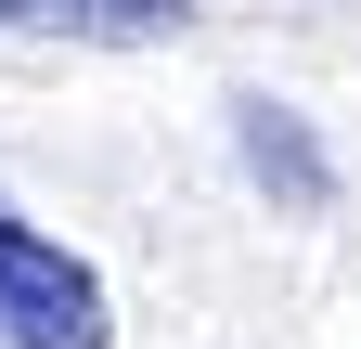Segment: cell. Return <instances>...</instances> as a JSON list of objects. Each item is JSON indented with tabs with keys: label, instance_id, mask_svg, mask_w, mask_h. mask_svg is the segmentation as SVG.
I'll use <instances>...</instances> for the list:
<instances>
[{
	"label": "cell",
	"instance_id": "3957f363",
	"mask_svg": "<svg viewBox=\"0 0 361 349\" xmlns=\"http://www.w3.org/2000/svg\"><path fill=\"white\" fill-rule=\"evenodd\" d=\"M194 0H0V39H180Z\"/></svg>",
	"mask_w": 361,
	"mask_h": 349
},
{
	"label": "cell",
	"instance_id": "7a4b0ae2",
	"mask_svg": "<svg viewBox=\"0 0 361 349\" xmlns=\"http://www.w3.org/2000/svg\"><path fill=\"white\" fill-rule=\"evenodd\" d=\"M233 155H245V182L284 207V220H323V207H336V155L310 143V117H297V104L245 91V104H233Z\"/></svg>",
	"mask_w": 361,
	"mask_h": 349
},
{
	"label": "cell",
	"instance_id": "6da1fadb",
	"mask_svg": "<svg viewBox=\"0 0 361 349\" xmlns=\"http://www.w3.org/2000/svg\"><path fill=\"white\" fill-rule=\"evenodd\" d=\"M0 349H116V285L0 194Z\"/></svg>",
	"mask_w": 361,
	"mask_h": 349
}]
</instances>
